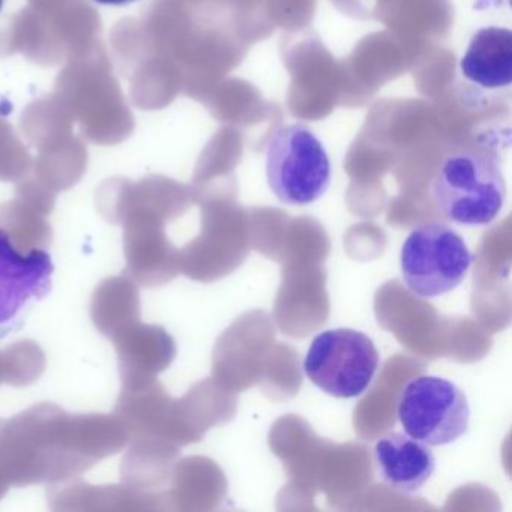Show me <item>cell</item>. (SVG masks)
<instances>
[{
    "label": "cell",
    "mask_w": 512,
    "mask_h": 512,
    "mask_svg": "<svg viewBox=\"0 0 512 512\" xmlns=\"http://www.w3.org/2000/svg\"><path fill=\"white\" fill-rule=\"evenodd\" d=\"M100 5H112V7H125V5L133 4L137 0H94Z\"/></svg>",
    "instance_id": "obj_23"
},
{
    "label": "cell",
    "mask_w": 512,
    "mask_h": 512,
    "mask_svg": "<svg viewBox=\"0 0 512 512\" xmlns=\"http://www.w3.org/2000/svg\"><path fill=\"white\" fill-rule=\"evenodd\" d=\"M5 0H0V11H2V8H4Z\"/></svg>",
    "instance_id": "obj_25"
},
{
    "label": "cell",
    "mask_w": 512,
    "mask_h": 512,
    "mask_svg": "<svg viewBox=\"0 0 512 512\" xmlns=\"http://www.w3.org/2000/svg\"><path fill=\"white\" fill-rule=\"evenodd\" d=\"M34 157L13 125L0 118V181L19 182L31 173Z\"/></svg>",
    "instance_id": "obj_21"
},
{
    "label": "cell",
    "mask_w": 512,
    "mask_h": 512,
    "mask_svg": "<svg viewBox=\"0 0 512 512\" xmlns=\"http://www.w3.org/2000/svg\"><path fill=\"white\" fill-rule=\"evenodd\" d=\"M16 194L23 202L28 203L32 208L37 209V211L47 215V217L55 209L56 196H58V194L53 193L49 188L40 184L31 173L26 178H23L22 181L17 182Z\"/></svg>",
    "instance_id": "obj_22"
},
{
    "label": "cell",
    "mask_w": 512,
    "mask_h": 512,
    "mask_svg": "<svg viewBox=\"0 0 512 512\" xmlns=\"http://www.w3.org/2000/svg\"><path fill=\"white\" fill-rule=\"evenodd\" d=\"M380 356L373 340L355 329H329L314 338L304 359L308 379L326 394L355 398L370 388Z\"/></svg>",
    "instance_id": "obj_7"
},
{
    "label": "cell",
    "mask_w": 512,
    "mask_h": 512,
    "mask_svg": "<svg viewBox=\"0 0 512 512\" xmlns=\"http://www.w3.org/2000/svg\"><path fill=\"white\" fill-rule=\"evenodd\" d=\"M52 275L47 251L20 253L0 230V340L22 328L26 311L52 289Z\"/></svg>",
    "instance_id": "obj_9"
},
{
    "label": "cell",
    "mask_w": 512,
    "mask_h": 512,
    "mask_svg": "<svg viewBox=\"0 0 512 512\" xmlns=\"http://www.w3.org/2000/svg\"><path fill=\"white\" fill-rule=\"evenodd\" d=\"M0 230L20 253L44 250L52 244L53 230L47 215L16 197L0 203Z\"/></svg>",
    "instance_id": "obj_17"
},
{
    "label": "cell",
    "mask_w": 512,
    "mask_h": 512,
    "mask_svg": "<svg viewBox=\"0 0 512 512\" xmlns=\"http://www.w3.org/2000/svg\"><path fill=\"white\" fill-rule=\"evenodd\" d=\"M4 383V358H2V350H0V385Z\"/></svg>",
    "instance_id": "obj_24"
},
{
    "label": "cell",
    "mask_w": 512,
    "mask_h": 512,
    "mask_svg": "<svg viewBox=\"0 0 512 512\" xmlns=\"http://www.w3.org/2000/svg\"><path fill=\"white\" fill-rule=\"evenodd\" d=\"M331 161L316 134L302 124L281 125L266 146V181L284 205L316 202L331 185Z\"/></svg>",
    "instance_id": "obj_5"
},
{
    "label": "cell",
    "mask_w": 512,
    "mask_h": 512,
    "mask_svg": "<svg viewBox=\"0 0 512 512\" xmlns=\"http://www.w3.org/2000/svg\"><path fill=\"white\" fill-rule=\"evenodd\" d=\"M121 461V479L137 494L152 496L163 473L164 448L152 436L136 437Z\"/></svg>",
    "instance_id": "obj_19"
},
{
    "label": "cell",
    "mask_w": 512,
    "mask_h": 512,
    "mask_svg": "<svg viewBox=\"0 0 512 512\" xmlns=\"http://www.w3.org/2000/svg\"><path fill=\"white\" fill-rule=\"evenodd\" d=\"M164 413V394L158 386L122 389L113 415L125 425L130 440L152 436L158 430Z\"/></svg>",
    "instance_id": "obj_18"
},
{
    "label": "cell",
    "mask_w": 512,
    "mask_h": 512,
    "mask_svg": "<svg viewBox=\"0 0 512 512\" xmlns=\"http://www.w3.org/2000/svg\"><path fill=\"white\" fill-rule=\"evenodd\" d=\"M431 196L445 220L466 227L488 226L505 205V178L487 152L457 149L437 167Z\"/></svg>",
    "instance_id": "obj_4"
},
{
    "label": "cell",
    "mask_w": 512,
    "mask_h": 512,
    "mask_svg": "<svg viewBox=\"0 0 512 512\" xmlns=\"http://www.w3.org/2000/svg\"><path fill=\"white\" fill-rule=\"evenodd\" d=\"M53 97L79 124L83 139L98 146H116L133 136L136 118L113 74L112 59L103 40L65 62Z\"/></svg>",
    "instance_id": "obj_2"
},
{
    "label": "cell",
    "mask_w": 512,
    "mask_h": 512,
    "mask_svg": "<svg viewBox=\"0 0 512 512\" xmlns=\"http://www.w3.org/2000/svg\"><path fill=\"white\" fill-rule=\"evenodd\" d=\"M397 415L404 433L428 446L457 442L470 424L466 394L454 383L436 376L409 380L401 391Z\"/></svg>",
    "instance_id": "obj_8"
},
{
    "label": "cell",
    "mask_w": 512,
    "mask_h": 512,
    "mask_svg": "<svg viewBox=\"0 0 512 512\" xmlns=\"http://www.w3.org/2000/svg\"><path fill=\"white\" fill-rule=\"evenodd\" d=\"M4 383L29 386L37 382L47 367L46 353L32 340H20L2 350Z\"/></svg>",
    "instance_id": "obj_20"
},
{
    "label": "cell",
    "mask_w": 512,
    "mask_h": 512,
    "mask_svg": "<svg viewBox=\"0 0 512 512\" xmlns=\"http://www.w3.org/2000/svg\"><path fill=\"white\" fill-rule=\"evenodd\" d=\"M91 319L104 337L115 340L140 322L139 286L128 275L106 278L92 295Z\"/></svg>",
    "instance_id": "obj_16"
},
{
    "label": "cell",
    "mask_w": 512,
    "mask_h": 512,
    "mask_svg": "<svg viewBox=\"0 0 512 512\" xmlns=\"http://www.w3.org/2000/svg\"><path fill=\"white\" fill-rule=\"evenodd\" d=\"M377 475L391 490L413 494L421 490L436 469L430 446L406 433H388L374 443Z\"/></svg>",
    "instance_id": "obj_11"
},
{
    "label": "cell",
    "mask_w": 512,
    "mask_h": 512,
    "mask_svg": "<svg viewBox=\"0 0 512 512\" xmlns=\"http://www.w3.org/2000/svg\"><path fill=\"white\" fill-rule=\"evenodd\" d=\"M53 511H143L155 508L154 496L137 494L124 484L91 485L80 476L49 484Z\"/></svg>",
    "instance_id": "obj_14"
},
{
    "label": "cell",
    "mask_w": 512,
    "mask_h": 512,
    "mask_svg": "<svg viewBox=\"0 0 512 512\" xmlns=\"http://www.w3.org/2000/svg\"><path fill=\"white\" fill-rule=\"evenodd\" d=\"M38 151L31 175L53 193L70 190L88 170L89 154L82 136L74 130L47 134L32 143Z\"/></svg>",
    "instance_id": "obj_13"
},
{
    "label": "cell",
    "mask_w": 512,
    "mask_h": 512,
    "mask_svg": "<svg viewBox=\"0 0 512 512\" xmlns=\"http://www.w3.org/2000/svg\"><path fill=\"white\" fill-rule=\"evenodd\" d=\"M118 355L122 389L145 388L166 370L175 355L172 338L157 325L131 326L113 340Z\"/></svg>",
    "instance_id": "obj_10"
},
{
    "label": "cell",
    "mask_w": 512,
    "mask_h": 512,
    "mask_svg": "<svg viewBox=\"0 0 512 512\" xmlns=\"http://www.w3.org/2000/svg\"><path fill=\"white\" fill-rule=\"evenodd\" d=\"M124 227V254L127 275L146 287L160 286L169 278L167 242L161 232V218L146 212H133Z\"/></svg>",
    "instance_id": "obj_12"
},
{
    "label": "cell",
    "mask_w": 512,
    "mask_h": 512,
    "mask_svg": "<svg viewBox=\"0 0 512 512\" xmlns=\"http://www.w3.org/2000/svg\"><path fill=\"white\" fill-rule=\"evenodd\" d=\"M91 467L77 442L73 415L56 404H35L0 419V485L55 484Z\"/></svg>",
    "instance_id": "obj_1"
},
{
    "label": "cell",
    "mask_w": 512,
    "mask_h": 512,
    "mask_svg": "<svg viewBox=\"0 0 512 512\" xmlns=\"http://www.w3.org/2000/svg\"><path fill=\"white\" fill-rule=\"evenodd\" d=\"M472 263V251L460 233L439 221L415 227L400 253L404 284L422 299L439 298L457 289Z\"/></svg>",
    "instance_id": "obj_6"
},
{
    "label": "cell",
    "mask_w": 512,
    "mask_h": 512,
    "mask_svg": "<svg viewBox=\"0 0 512 512\" xmlns=\"http://www.w3.org/2000/svg\"><path fill=\"white\" fill-rule=\"evenodd\" d=\"M0 28V56L23 55L41 67H58L101 40L103 22L88 0H28Z\"/></svg>",
    "instance_id": "obj_3"
},
{
    "label": "cell",
    "mask_w": 512,
    "mask_h": 512,
    "mask_svg": "<svg viewBox=\"0 0 512 512\" xmlns=\"http://www.w3.org/2000/svg\"><path fill=\"white\" fill-rule=\"evenodd\" d=\"M460 70L469 82L490 91L511 85L512 32L496 26L476 32L461 59Z\"/></svg>",
    "instance_id": "obj_15"
}]
</instances>
